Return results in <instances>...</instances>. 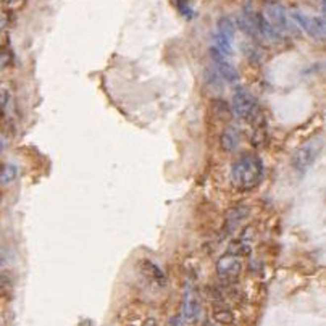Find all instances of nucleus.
<instances>
[{"label":"nucleus","instance_id":"1","mask_svg":"<svg viewBox=\"0 0 326 326\" xmlns=\"http://www.w3.org/2000/svg\"><path fill=\"white\" fill-rule=\"evenodd\" d=\"M263 173H265V168H263V160L260 155L247 152L239 155L231 163L230 181L234 189L241 192H249L262 183Z\"/></svg>","mask_w":326,"mask_h":326},{"label":"nucleus","instance_id":"2","mask_svg":"<svg viewBox=\"0 0 326 326\" xmlns=\"http://www.w3.org/2000/svg\"><path fill=\"white\" fill-rule=\"evenodd\" d=\"M231 110L233 115H236L237 118H241L244 121H254L260 115L257 99L244 88H237L234 91L231 100Z\"/></svg>","mask_w":326,"mask_h":326},{"label":"nucleus","instance_id":"3","mask_svg":"<svg viewBox=\"0 0 326 326\" xmlns=\"http://www.w3.org/2000/svg\"><path fill=\"white\" fill-rule=\"evenodd\" d=\"M263 16L267 18V21L272 24V26L282 34H289L292 33L294 24L291 23V16L286 11V8L282 7L279 2H273V0H268L265 2V7H263Z\"/></svg>","mask_w":326,"mask_h":326},{"label":"nucleus","instance_id":"4","mask_svg":"<svg viewBox=\"0 0 326 326\" xmlns=\"http://www.w3.org/2000/svg\"><path fill=\"white\" fill-rule=\"evenodd\" d=\"M289 16H291L294 24H296L299 29H302L309 38L315 41H323L325 26H326L323 16H309L300 10H292L291 13H289Z\"/></svg>","mask_w":326,"mask_h":326},{"label":"nucleus","instance_id":"5","mask_svg":"<svg viewBox=\"0 0 326 326\" xmlns=\"http://www.w3.org/2000/svg\"><path fill=\"white\" fill-rule=\"evenodd\" d=\"M215 272H217V276L223 281V282H234L239 279V276L242 273V262L241 258L230 254L221 255L217 260V265H215Z\"/></svg>","mask_w":326,"mask_h":326},{"label":"nucleus","instance_id":"6","mask_svg":"<svg viewBox=\"0 0 326 326\" xmlns=\"http://www.w3.org/2000/svg\"><path fill=\"white\" fill-rule=\"evenodd\" d=\"M320 150H322V145H320L318 142H310L307 145L299 147L291 158L292 168L296 170L297 173H305V171L317 162Z\"/></svg>","mask_w":326,"mask_h":326},{"label":"nucleus","instance_id":"7","mask_svg":"<svg viewBox=\"0 0 326 326\" xmlns=\"http://www.w3.org/2000/svg\"><path fill=\"white\" fill-rule=\"evenodd\" d=\"M210 55H212L215 66H217L218 76L226 83H236L239 79V71L236 66L228 60V57H223V55L218 53L213 47L210 48Z\"/></svg>","mask_w":326,"mask_h":326},{"label":"nucleus","instance_id":"8","mask_svg":"<svg viewBox=\"0 0 326 326\" xmlns=\"http://www.w3.org/2000/svg\"><path fill=\"white\" fill-rule=\"evenodd\" d=\"M247 217H249V207L247 205H236V207H233L231 210L226 213V217H225V225H223L225 234H231L233 231H236L237 226L241 225Z\"/></svg>","mask_w":326,"mask_h":326},{"label":"nucleus","instance_id":"9","mask_svg":"<svg viewBox=\"0 0 326 326\" xmlns=\"http://www.w3.org/2000/svg\"><path fill=\"white\" fill-rule=\"evenodd\" d=\"M239 142H241V131H239V128L234 126V125H228L223 133H221V138H220V145L221 149L225 152L231 153L237 149Z\"/></svg>","mask_w":326,"mask_h":326},{"label":"nucleus","instance_id":"10","mask_svg":"<svg viewBox=\"0 0 326 326\" xmlns=\"http://www.w3.org/2000/svg\"><path fill=\"white\" fill-rule=\"evenodd\" d=\"M140 267H142V273L147 276V278H150L155 284H158L160 287H163L167 284V276L162 272V268L158 265H155L153 262L150 260H142L140 262Z\"/></svg>","mask_w":326,"mask_h":326},{"label":"nucleus","instance_id":"11","mask_svg":"<svg viewBox=\"0 0 326 326\" xmlns=\"http://www.w3.org/2000/svg\"><path fill=\"white\" fill-rule=\"evenodd\" d=\"M183 313L187 320H192L197 317L199 313V300L197 296L190 291V287L187 286L186 291H184V300H183Z\"/></svg>","mask_w":326,"mask_h":326},{"label":"nucleus","instance_id":"12","mask_svg":"<svg viewBox=\"0 0 326 326\" xmlns=\"http://www.w3.org/2000/svg\"><path fill=\"white\" fill-rule=\"evenodd\" d=\"M231 38H228V36L218 33V31H215L213 34V48L217 50L218 53H221L223 57H228L230 58L233 55V44H231Z\"/></svg>","mask_w":326,"mask_h":326},{"label":"nucleus","instance_id":"13","mask_svg":"<svg viewBox=\"0 0 326 326\" xmlns=\"http://www.w3.org/2000/svg\"><path fill=\"white\" fill-rule=\"evenodd\" d=\"M212 113L220 121H230L233 118V110L231 105L223 99H215L212 102Z\"/></svg>","mask_w":326,"mask_h":326},{"label":"nucleus","instance_id":"14","mask_svg":"<svg viewBox=\"0 0 326 326\" xmlns=\"http://www.w3.org/2000/svg\"><path fill=\"white\" fill-rule=\"evenodd\" d=\"M226 252H230V254L236 255L239 258L247 257V255H250V252H252V242L239 236L237 239H234V241H231L230 247H228Z\"/></svg>","mask_w":326,"mask_h":326},{"label":"nucleus","instance_id":"15","mask_svg":"<svg viewBox=\"0 0 326 326\" xmlns=\"http://www.w3.org/2000/svg\"><path fill=\"white\" fill-rule=\"evenodd\" d=\"M252 123H254V133H252V144H254L255 147H260V145H263V142L267 140V125H265V120L262 118V115H258Z\"/></svg>","mask_w":326,"mask_h":326},{"label":"nucleus","instance_id":"16","mask_svg":"<svg viewBox=\"0 0 326 326\" xmlns=\"http://www.w3.org/2000/svg\"><path fill=\"white\" fill-rule=\"evenodd\" d=\"M212 317L218 325H233L236 322L234 313L228 309V307H217V309H213Z\"/></svg>","mask_w":326,"mask_h":326},{"label":"nucleus","instance_id":"17","mask_svg":"<svg viewBox=\"0 0 326 326\" xmlns=\"http://www.w3.org/2000/svg\"><path fill=\"white\" fill-rule=\"evenodd\" d=\"M18 167L13 163H3L0 165V184H10L16 180Z\"/></svg>","mask_w":326,"mask_h":326},{"label":"nucleus","instance_id":"18","mask_svg":"<svg viewBox=\"0 0 326 326\" xmlns=\"http://www.w3.org/2000/svg\"><path fill=\"white\" fill-rule=\"evenodd\" d=\"M217 31L233 39V38H234V33H236L234 21H233L230 16H221L220 20H218V23H217Z\"/></svg>","mask_w":326,"mask_h":326},{"label":"nucleus","instance_id":"19","mask_svg":"<svg viewBox=\"0 0 326 326\" xmlns=\"http://www.w3.org/2000/svg\"><path fill=\"white\" fill-rule=\"evenodd\" d=\"M10 99H11V94H10V89L7 88V84L0 83V115H3L7 112Z\"/></svg>","mask_w":326,"mask_h":326},{"label":"nucleus","instance_id":"20","mask_svg":"<svg viewBox=\"0 0 326 326\" xmlns=\"http://www.w3.org/2000/svg\"><path fill=\"white\" fill-rule=\"evenodd\" d=\"M173 3L176 5V8L180 10V13L184 16H192V8L189 7L187 0H173Z\"/></svg>","mask_w":326,"mask_h":326},{"label":"nucleus","instance_id":"21","mask_svg":"<svg viewBox=\"0 0 326 326\" xmlns=\"http://www.w3.org/2000/svg\"><path fill=\"white\" fill-rule=\"evenodd\" d=\"M8 61H10V57H8L7 50H5L3 47H0V70L5 68V66L8 65Z\"/></svg>","mask_w":326,"mask_h":326},{"label":"nucleus","instance_id":"22","mask_svg":"<svg viewBox=\"0 0 326 326\" xmlns=\"http://www.w3.org/2000/svg\"><path fill=\"white\" fill-rule=\"evenodd\" d=\"M7 284H10V279L5 275H0V291H2V289Z\"/></svg>","mask_w":326,"mask_h":326},{"label":"nucleus","instance_id":"23","mask_svg":"<svg viewBox=\"0 0 326 326\" xmlns=\"http://www.w3.org/2000/svg\"><path fill=\"white\" fill-rule=\"evenodd\" d=\"M142 326H158V325H157V320L150 317V318H147V320H145Z\"/></svg>","mask_w":326,"mask_h":326},{"label":"nucleus","instance_id":"24","mask_svg":"<svg viewBox=\"0 0 326 326\" xmlns=\"http://www.w3.org/2000/svg\"><path fill=\"white\" fill-rule=\"evenodd\" d=\"M5 262H7V254H5L3 249H0V267H2Z\"/></svg>","mask_w":326,"mask_h":326},{"label":"nucleus","instance_id":"25","mask_svg":"<svg viewBox=\"0 0 326 326\" xmlns=\"http://www.w3.org/2000/svg\"><path fill=\"white\" fill-rule=\"evenodd\" d=\"M3 150V142H2V139H0V152Z\"/></svg>","mask_w":326,"mask_h":326},{"label":"nucleus","instance_id":"26","mask_svg":"<svg viewBox=\"0 0 326 326\" xmlns=\"http://www.w3.org/2000/svg\"><path fill=\"white\" fill-rule=\"evenodd\" d=\"M0 202H2V195H0Z\"/></svg>","mask_w":326,"mask_h":326}]
</instances>
